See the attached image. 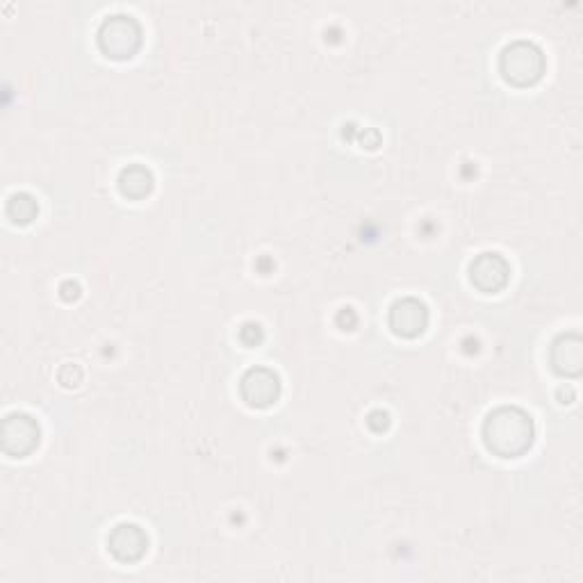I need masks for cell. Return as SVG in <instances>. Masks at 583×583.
I'll return each instance as SVG.
<instances>
[{
	"mask_svg": "<svg viewBox=\"0 0 583 583\" xmlns=\"http://www.w3.org/2000/svg\"><path fill=\"white\" fill-rule=\"evenodd\" d=\"M483 440L492 454L502 458L522 456L533 445V420L522 408H497L483 424Z\"/></svg>",
	"mask_w": 583,
	"mask_h": 583,
	"instance_id": "obj_1",
	"label": "cell"
},
{
	"mask_svg": "<svg viewBox=\"0 0 583 583\" xmlns=\"http://www.w3.org/2000/svg\"><path fill=\"white\" fill-rule=\"evenodd\" d=\"M499 69L502 76L517 87H527L538 82L545 71V57L543 51L536 44L529 41H515V44L506 46L499 60Z\"/></svg>",
	"mask_w": 583,
	"mask_h": 583,
	"instance_id": "obj_2",
	"label": "cell"
},
{
	"mask_svg": "<svg viewBox=\"0 0 583 583\" xmlns=\"http://www.w3.org/2000/svg\"><path fill=\"white\" fill-rule=\"evenodd\" d=\"M98 44H101L103 53H108L110 57H123L133 55L139 44H142V28L139 23L128 14H112L101 23V30H98Z\"/></svg>",
	"mask_w": 583,
	"mask_h": 583,
	"instance_id": "obj_3",
	"label": "cell"
},
{
	"mask_svg": "<svg viewBox=\"0 0 583 583\" xmlns=\"http://www.w3.org/2000/svg\"><path fill=\"white\" fill-rule=\"evenodd\" d=\"M39 445V424L30 415H10L3 422V449L12 456H26Z\"/></svg>",
	"mask_w": 583,
	"mask_h": 583,
	"instance_id": "obj_4",
	"label": "cell"
},
{
	"mask_svg": "<svg viewBox=\"0 0 583 583\" xmlns=\"http://www.w3.org/2000/svg\"><path fill=\"white\" fill-rule=\"evenodd\" d=\"M511 278V265L499 253H481L470 265V281L481 292H499Z\"/></svg>",
	"mask_w": 583,
	"mask_h": 583,
	"instance_id": "obj_5",
	"label": "cell"
},
{
	"mask_svg": "<svg viewBox=\"0 0 583 583\" xmlns=\"http://www.w3.org/2000/svg\"><path fill=\"white\" fill-rule=\"evenodd\" d=\"M278 394H281V383H278V376L272 369L256 367L242 376V397L249 406L265 408L274 404Z\"/></svg>",
	"mask_w": 583,
	"mask_h": 583,
	"instance_id": "obj_6",
	"label": "cell"
},
{
	"mask_svg": "<svg viewBox=\"0 0 583 583\" xmlns=\"http://www.w3.org/2000/svg\"><path fill=\"white\" fill-rule=\"evenodd\" d=\"M110 552L123 563L139 561L149 549V536L137 527V524H119L114 527L108 538Z\"/></svg>",
	"mask_w": 583,
	"mask_h": 583,
	"instance_id": "obj_7",
	"label": "cell"
},
{
	"mask_svg": "<svg viewBox=\"0 0 583 583\" xmlns=\"http://www.w3.org/2000/svg\"><path fill=\"white\" fill-rule=\"evenodd\" d=\"M426 322H429V310L417 299H401L390 310L392 331L397 335H404V338L420 335L426 328Z\"/></svg>",
	"mask_w": 583,
	"mask_h": 583,
	"instance_id": "obj_8",
	"label": "cell"
},
{
	"mask_svg": "<svg viewBox=\"0 0 583 583\" xmlns=\"http://www.w3.org/2000/svg\"><path fill=\"white\" fill-rule=\"evenodd\" d=\"M565 340V351L561 347V342H554L552 349V363L561 374H579L581 372V340L579 335H563Z\"/></svg>",
	"mask_w": 583,
	"mask_h": 583,
	"instance_id": "obj_9",
	"label": "cell"
},
{
	"mask_svg": "<svg viewBox=\"0 0 583 583\" xmlns=\"http://www.w3.org/2000/svg\"><path fill=\"white\" fill-rule=\"evenodd\" d=\"M119 187L130 199H142L153 190V174L142 164H133V167L121 171Z\"/></svg>",
	"mask_w": 583,
	"mask_h": 583,
	"instance_id": "obj_10",
	"label": "cell"
},
{
	"mask_svg": "<svg viewBox=\"0 0 583 583\" xmlns=\"http://www.w3.org/2000/svg\"><path fill=\"white\" fill-rule=\"evenodd\" d=\"M37 201L30 194H14L10 203H7V215H10L16 224H30L37 215Z\"/></svg>",
	"mask_w": 583,
	"mask_h": 583,
	"instance_id": "obj_11",
	"label": "cell"
}]
</instances>
